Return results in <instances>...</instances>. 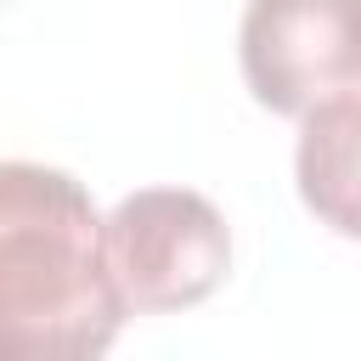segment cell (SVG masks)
Wrapping results in <instances>:
<instances>
[{"instance_id": "obj_1", "label": "cell", "mask_w": 361, "mask_h": 361, "mask_svg": "<svg viewBox=\"0 0 361 361\" xmlns=\"http://www.w3.org/2000/svg\"><path fill=\"white\" fill-rule=\"evenodd\" d=\"M90 192L51 164H0V361H90L124 327Z\"/></svg>"}, {"instance_id": "obj_2", "label": "cell", "mask_w": 361, "mask_h": 361, "mask_svg": "<svg viewBox=\"0 0 361 361\" xmlns=\"http://www.w3.org/2000/svg\"><path fill=\"white\" fill-rule=\"evenodd\" d=\"M102 254L124 310L158 316L203 305L231 271L226 214L186 186H147L118 197L102 220Z\"/></svg>"}, {"instance_id": "obj_3", "label": "cell", "mask_w": 361, "mask_h": 361, "mask_svg": "<svg viewBox=\"0 0 361 361\" xmlns=\"http://www.w3.org/2000/svg\"><path fill=\"white\" fill-rule=\"evenodd\" d=\"M243 79L271 113H310L338 96H361L355 0H248L243 11Z\"/></svg>"}, {"instance_id": "obj_4", "label": "cell", "mask_w": 361, "mask_h": 361, "mask_svg": "<svg viewBox=\"0 0 361 361\" xmlns=\"http://www.w3.org/2000/svg\"><path fill=\"white\" fill-rule=\"evenodd\" d=\"M299 192L310 214H322L338 237H355V124H361V96L322 102L299 113Z\"/></svg>"}]
</instances>
